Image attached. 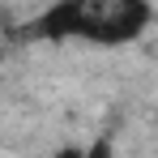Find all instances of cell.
Listing matches in <instances>:
<instances>
[{
	"mask_svg": "<svg viewBox=\"0 0 158 158\" xmlns=\"http://www.w3.org/2000/svg\"><path fill=\"white\" fill-rule=\"evenodd\" d=\"M85 158H115V154H111V141H107V137H98V141L85 150Z\"/></svg>",
	"mask_w": 158,
	"mask_h": 158,
	"instance_id": "2",
	"label": "cell"
},
{
	"mask_svg": "<svg viewBox=\"0 0 158 158\" xmlns=\"http://www.w3.org/2000/svg\"><path fill=\"white\" fill-rule=\"evenodd\" d=\"M150 0H56L34 17L30 34L39 39H90V43H128L150 26Z\"/></svg>",
	"mask_w": 158,
	"mask_h": 158,
	"instance_id": "1",
	"label": "cell"
}]
</instances>
